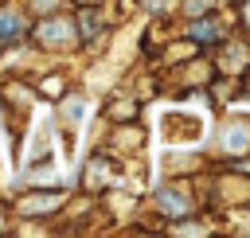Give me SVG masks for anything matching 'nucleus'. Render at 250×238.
Returning a JSON list of instances; mask_svg holds the SVG:
<instances>
[{"instance_id": "obj_1", "label": "nucleus", "mask_w": 250, "mask_h": 238, "mask_svg": "<svg viewBox=\"0 0 250 238\" xmlns=\"http://www.w3.org/2000/svg\"><path fill=\"white\" fill-rule=\"evenodd\" d=\"M74 31H78V27H74L70 20H43V23L35 27V39H39L43 47H51V51H70V47L78 43Z\"/></svg>"}, {"instance_id": "obj_2", "label": "nucleus", "mask_w": 250, "mask_h": 238, "mask_svg": "<svg viewBox=\"0 0 250 238\" xmlns=\"http://www.w3.org/2000/svg\"><path fill=\"white\" fill-rule=\"evenodd\" d=\"M219 148L227 156H246L250 152V121H230L219 133Z\"/></svg>"}, {"instance_id": "obj_3", "label": "nucleus", "mask_w": 250, "mask_h": 238, "mask_svg": "<svg viewBox=\"0 0 250 238\" xmlns=\"http://www.w3.org/2000/svg\"><path fill=\"white\" fill-rule=\"evenodd\" d=\"M156 207H160L164 215H188L191 199H188L180 187H160V191H156Z\"/></svg>"}, {"instance_id": "obj_4", "label": "nucleus", "mask_w": 250, "mask_h": 238, "mask_svg": "<svg viewBox=\"0 0 250 238\" xmlns=\"http://www.w3.org/2000/svg\"><path fill=\"white\" fill-rule=\"evenodd\" d=\"M27 35V20L20 12H0V47L4 43H16Z\"/></svg>"}, {"instance_id": "obj_5", "label": "nucleus", "mask_w": 250, "mask_h": 238, "mask_svg": "<svg viewBox=\"0 0 250 238\" xmlns=\"http://www.w3.org/2000/svg\"><path fill=\"white\" fill-rule=\"evenodd\" d=\"M59 203H62V191H51V195H39V199H20L16 211H20V215H47V211H55Z\"/></svg>"}, {"instance_id": "obj_6", "label": "nucleus", "mask_w": 250, "mask_h": 238, "mask_svg": "<svg viewBox=\"0 0 250 238\" xmlns=\"http://www.w3.org/2000/svg\"><path fill=\"white\" fill-rule=\"evenodd\" d=\"M188 35H191L195 43H215V39L223 35V27H219V20H199V23L188 27Z\"/></svg>"}, {"instance_id": "obj_7", "label": "nucleus", "mask_w": 250, "mask_h": 238, "mask_svg": "<svg viewBox=\"0 0 250 238\" xmlns=\"http://www.w3.org/2000/svg\"><path fill=\"white\" fill-rule=\"evenodd\" d=\"M98 27H102L98 12H94V8H82V12H78V35H82V39H98Z\"/></svg>"}, {"instance_id": "obj_8", "label": "nucleus", "mask_w": 250, "mask_h": 238, "mask_svg": "<svg viewBox=\"0 0 250 238\" xmlns=\"http://www.w3.org/2000/svg\"><path fill=\"white\" fill-rule=\"evenodd\" d=\"M242 59H246V51H242V47H230V51H227V62H230V66H227V70H242Z\"/></svg>"}, {"instance_id": "obj_9", "label": "nucleus", "mask_w": 250, "mask_h": 238, "mask_svg": "<svg viewBox=\"0 0 250 238\" xmlns=\"http://www.w3.org/2000/svg\"><path fill=\"white\" fill-rule=\"evenodd\" d=\"M188 12L191 16H203V12H211V0H188Z\"/></svg>"}, {"instance_id": "obj_10", "label": "nucleus", "mask_w": 250, "mask_h": 238, "mask_svg": "<svg viewBox=\"0 0 250 238\" xmlns=\"http://www.w3.org/2000/svg\"><path fill=\"white\" fill-rule=\"evenodd\" d=\"M31 8H35V12H55L59 0H31Z\"/></svg>"}, {"instance_id": "obj_11", "label": "nucleus", "mask_w": 250, "mask_h": 238, "mask_svg": "<svg viewBox=\"0 0 250 238\" xmlns=\"http://www.w3.org/2000/svg\"><path fill=\"white\" fill-rule=\"evenodd\" d=\"M246 23H250V4H246Z\"/></svg>"}, {"instance_id": "obj_12", "label": "nucleus", "mask_w": 250, "mask_h": 238, "mask_svg": "<svg viewBox=\"0 0 250 238\" xmlns=\"http://www.w3.org/2000/svg\"><path fill=\"white\" fill-rule=\"evenodd\" d=\"M0 230H4V218H0Z\"/></svg>"}]
</instances>
